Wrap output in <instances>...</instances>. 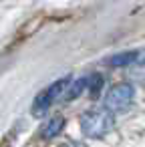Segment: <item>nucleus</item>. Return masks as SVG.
Returning <instances> with one entry per match:
<instances>
[{"instance_id": "1", "label": "nucleus", "mask_w": 145, "mask_h": 147, "mask_svg": "<svg viewBox=\"0 0 145 147\" xmlns=\"http://www.w3.org/2000/svg\"><path fill=\"white\" fill-rule=\"evenodd\" d=\"M115 125L113 113L109 109H97V111H87L81 117V129L87 137H105Z\"/></svg>"}, {"instance_id": "2", "label": "nucleus", "mask_w": 145, "mask_h": 147, "mask_svg": "<svg viewBox=\"0 0 145 147\" xmlns=\"http://www.w3.org/2000/svg\"><path fill=\"white\" fill-rule=\"evenodd\" d=\"M69 81H71V77H63V79H59V81H55L53 85H49L47 89H42L36 97H34V103H32V115H45L57 101H61V95H63V91H65V87L69 85Z\"/></svg>"}, {"instance_id": "3", "label": "nucleus", "mask_w": 145, "mask_h": 147, "mask_svg": "<svg viewBox=\"0 0 145 147\" xmlns=\"http://www.w3.org/2000/svg\"><path fill=\"white\" fill-rule=\"evenodd\" d=\"M135 91L131 85L123 83V85H115L107 95H105V109H109L111 113H119L129 109V105L133 103Z\"/></svg>"}, {"instance_id": "4", "label": "nucleus", "mask_w": 145, "mask_h": 147, "mask_svg": "<svg viewBox=\"0 0 145 147\" xmlns=\"http://www.w3.org/2000/svg\"><path fill=\"white\" fill-rule=\"evenodd\" d=\"M143 61H145V51H123V53H115L113 57L105 59V65L113 69H121L129 65H139Z\"/></svg>"}, {"instance_id": "5", "label": "nucleus", "mask_w": 145, "mask_h": 147, "mask_svg": "<svg viewBox=\"0 0 145 147\" xmlns=\"http://www.w3.org/2000/svg\"><path fill=\"white\" fill-rule=\"evenodd\" d=\"M63 129H65V119H63L61 115H55V117H51V119H47V121L42 123V127H40V137H42V139H53V137H57L59 133H63Z\"/></svg>"}, {"instance_id": "6", "label": "nucleus", "mask_w": 145, "mask_h": 147, "mask_svg": "<svg viewBox=\"0 0 145 147\" xmlns=\"http://www.w3.org/2000/svg\"><path fill=\"white\" fill-rule=\"evenodd\" d=\"M101 87H103V77H101V75H91V77H87V89H89L91 97H97V93L101 91Z\"/></svg>"}]
</instances>
